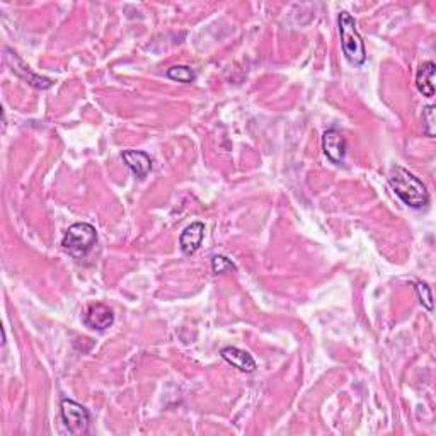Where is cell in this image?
I'll use <instances>...</instances> for the list:
<instances>
[{"instance_id":"1","label":"cell","mask_w":436,"mask_h":436,"mask_svg":"<svg viewBox=\"0 0 436 436\" xmlns=\"http://www.w3.org/2000/svg\"><path fill=\"white\" fill-rule=\"evenodd\" d=\"M388 186L392 188V191L409 208L421 210L428 206L430 193L426 184L420 178L411 174L408 169H404V167L395 166L390 171V174H388Z\"/></svg>"},{"instance_id":"2","label":"cell","mask_w":436,"mask_h":436,"mask_svg":"<svg viewBox=\"0 0 436 436\" xmlns=\"http://www.w3.org/2000/svg\"><path fill=\"white\" fill-rule=\"evenodd\" d=\"M338 28L341 38V48L346 60L355 67L366 62V48L361 34L356 29V21L349 12L343 11L338 17Z\"/></svg>"},{"instance_id":"3","label":"cell","mask_w":436,"mask_h":436,"mask_svg":"<svg viewBox=\"0 0 436 436\" xmlns=\"http://www.w3.org/2000/svg\"><path fill=\"white\" fill-rule=\"evenodd\" d=\"M97 243V232L90 223L80 222L68 227L62 239V248L73 257H84Z\"/></svg>"},{"instance_id":"4","label":"cell","mask_w":436,"mask_h":436,"mask_svg":"<svg viewBox=\"0 0 436 436\" xmlns=\"http://www.w3.org/2000/svg\"><path fill=\"white\" fill-rule=\"evenodd\" d=\"M60 414H62L63 425L72 435L82 436L87 435L90 425V414L84 405L75 403V400L63 399L60 403Z\"/></svg>"},{"instance_id":"5","label":"cell","mask_w":436,"mask_h":436,"mask_svg":"<svg viewBox=\"0 0 436 436\" xmlns=\"http://www.w3.org/2000/svg\"><path fill=\"white\" fill-rule=\"evenodd\" d=\"M322 150L332 164H343L348 152L346 138L336 128L326 129L322 135Z\"/></svg>"},{"instance_id":"6","label":"cell","mask_w":436,"mask_h":436,"mask_svg":"<svg viewBox=\"0 0 436 436\" xmlns=\"http://www.w3.org/2000/svg\"><path fill=\"white\" fill-rule=\"evenodd\" d=\"M6 62L12 67V72L17 73L21 79L28 82V84L33 85V87L45 90V89H50L51 85H53V82H51L50 79L36 75V73H33L31 70H29L28 65H26L23 60L17 57V53H14V51L9 50V48H6Z\"/></svg>"},{"instance_id":"7","label":"cell","mask_w":436,"mask_h":436,"mask_svg":"<svg viewBox=\"0 0 436 436\" xmlns=\"http://www.w3.org/2000/svg\"><path fill=\"white\" fill-rule=\"evenodd\" d=\"M84 324L89 329L94 331H106L115 324V314L105 304H92L89 305L87 312L84 315Z\"/></svg>"},{"instance_id":"8","label":"cell","mask_w":436,"mask_h":436,"mask_svg":"<svg viewBox=\"0 0 436 436\" xmlns=\"http://www.w3.org/2000/svg\"><path fill=\"white\" fill-rule=\"evenodd\" d=\"M123 162L138 179H144L152 171V159L147 152L142 150H124L122 154Z\"/></svg>"},{"instance_id":"9","label":"cell","mask_w":436,"mask_h":436,"mask_svg":"<svg viewBox=\"0 0 436 436\" xmlns=\"http://www.w3.org/2000/svg\"><path fill=\"white\" fill-rule=\"evenodd\" d=\"M220 355H222V358L227 361L228 365H232L234 368L240 370V372H244V373L256 372V368H257L256 361H254V358L250 356L248 351H244V349H239L235 346H227L220 351Z\"/></svg>"},{"instance_id":"10","label":"cell","mask_w":436,"mask_h":436,"mask_svg":"<svg viewBox=\"0 0 436 436\" xmlns=\"http://www.w3.org/2000/svg\"><path fill=\"white\" fill-rule=\"evenodd\" d=\"M203 239H205V225L201 222H194L191 225H188L181 232L179 235V245L186 256L196 252L201 248Z\"/></svg>"},{"instance_id":"11","label":"cell","mask_w":436,"mask_h":436,"mask_svg":"<svg viewBox=\"0 0 436 436\" xmlns=\"http://www.w3.org/2000/svg\"><path fill=\"white\" fill-rule=\"evenodd\" d=\"M435 72L436 65L433 62H425L420 65L416 73V87L422 96L433 97L435 96Z\"/></svg>"},{"instance_id":"12","label":"cell","mask_w":436,"mask_h":436,"mask_svg":"<svg viewBox=\"0 0 436 436\" xmlns=\"http://www.w3.org/2000/svg\"><path fill=\"white\" fill-rule=\"evenodd\" d=\"M167 77L171 80L181 82V84H191L196 79V73L191 67H186V65H174L167 70Z\"/></svg>"},{"instance_id":"13","label":"cell","mask_w":436,"mask_h":436,"mask_svg":"<svg viewBox=\"0 0 436 436\" xmlns=\"http://www.w3.org/2000/svg\"><path fill=\"white\" fill-rule=\"evenodd\" d=\"M211 270H213L215 275H223L230 273V271H237V266L228 257L218 254V256L211 257Z\"/></svg>"},{"instance_id":"14","label":"cell","mask_w":436,"mask_h":436,"mask_svg":"<svg viewBox=\"0 0 436 436\" xmlns=\"http://www.w3.org/2000/svg\"><path fill=\"white\" fill-rule=\"evenodd\" d=\"M414 288H416V293H418V297H420V302L422 307L431 312V310H433V297H431V288L425 282H416Z\"/></svg>"},{"instance_id":"15","label":"cell","mask_w":436,"mask_h":436,"mask_svg":"<svg viewBox=\"0 0 436 436\" xmlns=\"http://www.w3.org/2000/svg\"><path fill=\"white\" fill-rule=\"evenodd\" d=\"M422 122H425V133L428 137H435L436 123H435V106H426L422 111Z\"/></svg>"}]
</instances>
